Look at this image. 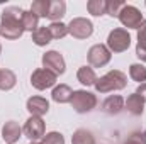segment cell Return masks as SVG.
Segmentation results:
<instances>
[{
	"label": "cell",
	"instance_id": "cell-1",
	"mask_svg": "<svg viewBox=\"0 0 146 144\" xmlns=\"http://www.w3.org/2000/svg\"><path fill=\"white\" fill-rule=\"evenodd\" d=\"M22 14L24 10L21 7H7L2 12V20H0V36L5 39H19L24 34V26H22Z\"/></svg>",
	"mask_w": 146,
	"mask_h": 144
},
{
	"label": "cell",
	"instance_id": "cell-2",
	"mask_svg": "<svg viewBox=\"0 0 146 144\" xmlns=\"http://www.w3.org/2000/svg\"><path fill=\"white\" fill-rule=\"evenodd\" d=\"M126 85H127V76L119 70H112V71L106 73L104 76L97 78L94 87L99 93H109V92H114V90L126 88Z\"/></svg>",
	"mask_w": 146,
	"mask_h": 144
},
{
	"label": "cell",
	"instance_id": "cell-3",
	"mask_svg": "<svg viewBox=\"0 0 146 144\" xmlns=\"http://www.w3.org/2000/svg\"><path fill=\"white\" fill-rule=\"evenodd\" d=\"M70 104L75 108V112L87 114V112H92L94 108L97 107V97L94 93L87 92V90H75Z\"/></svg>",
	"mask_w": 146,
	"mask_h": 144
},
{
	"label": "cell",
	"instance_id": "cell-4",
	"mask_svg": "<svg viewBox=\"0 0 146 144\" xmlns=\"http://www.w3.org/2000/svg\"><path fill=\"white\" fill-rule=\"evenodd\" d=\"M129 46H131V36L126 29L117 27V29L109 32L107 48H109L110 53H124V51L129 49Z\"/></svg>",
	"mask_w": 146,
	"mask_h": 144
},
{
	"label": "cell",
	"instance_id": "cell-5",
	"mask_svg": "<svg viewBox=\"0 0 146 144\" xmlns=\"http://www.w3.org/2000/svg\"><path fill=\"white\" fill-rule=\"evenodd\" d=\"M117 17L121 20V24L127 29H138L139 24L143 22V15H141L139 9H136L134 5H127V3L122 7V10L119 12Z\"/></svg>",
	"mask_w": 146,
	"mask_h": 144
},
{
	"label": "cell",
	"instance_id": "cell-6",
	"mask_svg": "<svg viewBox=\"0 0 146 144\" xmlns=\"http://www.w3.org/2000/svg\"><path fill=\"white\" fill-rule=\"evenodd\" d=\"M87 58H88L90 66H94V68H102V66H106L110 61L112 53L109 51L107 46H104V44H95V46H92V48L88 49Z\"/></svg>",
	"mask_w": 146,
	"mask_h": 144
},
{
	"label": "cell",
	"instance_id": "cell-7",
	"mask_svg": "<svg viewBox=\"0 0 146 144\" xmlns=\"http://www.w3.org/2000/svg\"><path fill=\"white\" fill-rule=\"evenodd\" d=\"M58 76L53 71L46 70V68H37L36 71L31 75V83L36 90H48L51 87L56 85Z\"/></svg>",
	"mask_w": 146,
	"mask_h": 144
},
{
	"label": "cell",
	"instance_id": "cell-8",
	"mask_svg": "<svg viewBox=\"0 0 146 144\" xmlns=\"http://www.w3.org/2000/svg\"><path fill=\"white\" fill-rule=\"evenodd\" d=\"M94 32V24L85 17H75L68 24V34H72L76 39H87Z\"/></svg>",
	"mask_w": 146,
	"mask_h": 144
},
{
	"label": "cell",
	"instance_id": "cell-9",
	"mask_svg": "<svg viewBox=\"0 0 146 144\" xmlns=\"http://www.w3.org/2000/svg\"><path fill=\"white\" fill-rule=\"evenodd\" d=\"M42 66L49 71H53L56 76L58 75H63L66 70V65H65V58L61 56V53L58 51H48L42 54Z\"/></svg>",
	"mask_w": 146,
	"mask_h": 144
},
{
	"label": "cell",
	"instance_id": "cell-10",
	"mask_svg": "<svg viewBox=\"0 0 146 144\" xmlns=\"http://www.w3.org/2000/svg\"><path fill=\"white\" fill-rule=\"evenodd\" d=\"M44 127H46V126H44V120H42L41 117L31 115V117L27 119V122L24 124L22 132H24V136L29 137L31 141H37V139L44 137Z\"/></svg>",
	"mask_w": 146,
	"mask_h": 144
},
{
	"label": "cell",
	"instance_id": "cell-11",
	"mask_svg": "<svg viewBox=\"0 0 146 144\" xmlns=\"http://www.w3.org/2000/svg\"><path fill=\"white\" fill-rule=\"evenodd\" d=\"M21 136H22V129H21V126H19L15 120L5 122V126H3V129H2V137H3L5 143L7 144H15L21 139Z\"/></svg>",
	"mask_w": 146,
	"mask_h": 144
},
{
	"label": "cell",
	"instance_id": "cell-12",
	"mask_svg": "<svg viewBox=\"0 0 146 144\" xmlns=\"http://www.w3.org/2000/svg\"><path fill=\"white\" fill-rule=\"evenodd\" d=\"M26 107H27V110H29L31 115L41 117V115L48 114V110H49V102H48L46 98H42V97H31V98L27 100Z\"/></svg>",
	"mask_w": 146,
	"mask_h": 144
},
{
	"label": "cell",
	"instance_id": "cell-13",
	"mask_svg": "<svg viewBox=\"0 0 146 144\" xmlns=\"http://www.w3.org/2000/svg\"><path fill=\"white\" fill-rule=\"evenodd\" d=\"M122 108H124V98L121 95H110L102 104V110L109 115H117Z\"/></svg>",
	"mask_w": 146,
	"mask_h": 144
},
{
	"label": "cell",
	"instance_id": "cell-14",
	"mask_svg": "<svg viewBox=\"0 0 146 144\" xmlns=\"http://www.w3.org/2000/svg\"><path fill=\"white\" fill-rule=\"evenodd\" d=\"M66 14V3L63 0H53L49 3V12H48V19L53 22H61V17Z\"/></svg>",
	"mask_w": 146,
	"mask_h": 144
},
{
	"label": "cell",
	"instance_id": "cell-15",
	"mask_svg": "<svg viewBox=\"0 0 146 144\" xmlns=\"http://www.w3.org/2000/svg\"><path fill=\"white\" fill-rule=\"evenodd\" d=\"M136 56L146 61V20H143L138 27V46H136Z\"/></svg>",
	"mask_w": 146,
	"mask_h": 144
},
{
	"label": "cell",
	"instance_id": "cell-16",
	"mask_svg": "<svg viewBox=\"0 0 146 144\" xmlns=\"http://www.w3.org/2000/svg\"><path fill=\"white\" fill-rule=\"evenodd\" d=\"M126 108H127L133 115H141L143 110H145V100L134 92V93H131V95L127 97V100H126Z\"/></svg>",
	"mask_w": 146,
	"mask_h": 144
},
{
	"label": "cell",
	"instance_id": "cell-17",
	"mask_svg": "<svg viewBox=\"0 0 146 144\" xmlns=\"http://www.w3.org/2000/svg\"><path fill=\"white\" fill-rule=\"evenodd\" d=\"M51 97H53V100L58 102V104H66V102L72 100L73 90L68 87V85H58V87H54Z\"/></svg>",
	"mask_w": 146,
	"mask_h": 144
},
{
	"label": "cell",
	"instance_id": "cell-18",
	"mask_svg": "<svg viewBox=\"0 0 146 144\" xmlns=\"http://www.w3.org/2000/svg\"><path fill=\"white\" fill-rule=\"evenodd\" d=\"M76 78H78V81H80L82 85H85V87H92V85H95V81H97V75H95V71H94L92 66H82V68L76 71Z\"/></svg>",
	"mask_w": 146,
	"mask_h": 144
},
{
	"label": "cell",
	"instance_id": "cell-19",
	"mask_svg": "<svg viewBox=\"0 0 146 144\" xmlns=\"http://www.w3.org/2000/svg\"><path fill=\"white\" fill-rule=\"evenodd\" d=\"M17 83V76L15 73L10 70H0V90L2 92H9L15 87Z\"/></svg>",
	"mask_w": 146,
	"mask_h": 144
},
{
	"label": "cell",
	"instance_id": "cell-20",
	"mask_svg": "<svg viewBox=\"0 0 146 144\" xmlns=\"http://www.w3.org/2000/svg\"><path fill=\"white\" fill-rule=\"evenodd\" d=\"M87 10L88 14L100 17L104 14H107V0H88L87 2Z\"/></svg>",
	"mask_w": 146,
	"mask_h": 144
},
{
	"label": "cell",
	"instance_id": "cell-21",
	"mask_svg": "<svg viewBox=\"0 0 146 144\" xmlns=\"http://www.w3.org/2000/svg\"><path fill=\"white\" fill-rule=\"evenodd\" d=\"M72 144H95V137L90 131L87 129H78L75 131L72 137Z\"/></svg>",
	"mask_w": 146,
	"mask_h": 144
},
{
	"label": "cell",
	"instance_id": "cell-22",
	"mask_svg": "<svg viewBox=\"0 0 146 144\" xmlns=\"http://www.w3.org/2000/svg\"><path fill=\"white\" fill-rule=\"evenodd\" d=\"M39 24V17L34 15L31 10H24L22 14V26H24V31H29V32H34Z\"/></svg>",
	"mask_w": 146,
	"mask_h": 144
},
{
	"label": "cell",
	"instance_id": "cell-23",
	"mask_svg": "<svg viewBox=\"0 0 146 144\" xmlns=\"http://www.w3.org/2000/svg\"><path fill=\"white\" fill-rule=\"evenodd\" d=\"M51 34H49V31H48V27H37L36 31L33 32V42L36 44V46H46V44H49L51 42Z\"/></svg>",
	"mask_w": 146,
	"mask_h": 144
},
{
	"label": "cell",
	"instance_id": "cell-24",
	"mask_svg": "<svg viewBox=\"0 0 146 144\" xmlns=\"http://www.w3.org/2000/svg\"><path fill=\"white\" fill-rule=\"evenodd\" d=\"M129 76L134 81H138L139 85L141 83H146V68L143 65H139V63H134V65L129 66Z\"/></svg>",
	"mask_w": 146,
	"mask_h": 144
},
{
	"label": "cell",
	"instance_id": "cell-25",
	"mask_svg": "<svg viewBox=\"0 0 146 144\" xmlns=\"http://www.w3.org/2000/svg\"><path fill=\"white\" fill-rule=\"evenodd\" d=\"M48 31H49L53 39H61V37H65L68 34V26L63 24V22H51L48 26Z\"/></svg>",
	"mask_w": 146,
	"mask_h": 144
},
{
	"label": "cell",
	"instance_id": "cell-26",
	"mask_svg": "<svg viewBox=\"0 0 146 144\" xmlns=\"http://www.w3.org/2000/svg\"><path fill=\"white\" fill-rule=\"evenodd\" d=\"M49 0H34L31 5V12L37 17H48L49 12Z\"/></svg>",
	"mask_w": 146,
	"mask_h": 144
},
{
	"label": "cell",
	"instance_id": "cell-27",
	"mask_svg": "<svg viewBox=\"0 0 146 144\" xmlns=\"http://www.w3.org/2000/svg\"><path fill=\"white\" fill-rule=\"evenodd\" d=\"M42 144H65V137H63V134L53 131V132L44 134V137H42Z\"/></svg>",
	"mask_w": 146,
	"mask_h": 144
},
{
	"label": "cell",
	"instance_id": "cell-28",
	"mask_svg": "<svg viewBox=\"0 0 146 144\" xmlns=\"http://www.w3.org/2000/svg\"><path fill=\"white\" fill-rule=\"evenodd\" d=\"M124 5L126 3L121 2V0H107V14H109L110 17H117Z\"/></svg>",
	"mask_w": 146,
	"mask_h": 144
},
{
	"label": "cell",
	"instance_id": "cell-29",
	"mask_svg": "<svg viewBox=\"0 0 146 144\" xmlns=\"http://www.w3.org/2000/svg\"><path fill=\"white\" fill-rule=\"evenodd\" d=\"M122 144H146V134L145 132H131Z\"/></svg>",
	"mask_w": 146,
	"mask_h": 144
},
{
	"label": "cell",
	"instance_id": "cell-30",
	"mask_svg": "<svg viewBox=\"0 0 146 144\" xmlns=\"http://www.w3.org/2000/svg\"><path fill=\"white\" fill-rule=\"evenodd\" d=\"M136 93H138V95H139V97H141V98H143V100L146 102V83H141V85L138 87Z\"/></svg>",
	"mask_w": 146,
	"mask_h": 144
},
{
	"label": "cell",
	"instance_id": "cell-31",
	"mask_svg": "<svg viewBox=\"0 0 146 144\" xmlns=\"http://www.w3.org/2000/svg\"><path fill=\"white\" fill-rule=\"evenodd\" d=\"M29 144H42V143H37V141H33V143H29Z\"/></svg>",
	"mask_w": 146,
	"mask_h": 144
},
{
	"label": "cell",
	"instance_id": "cell-32",
	"mask_svg": "<svg viewBox=\"0 0 146 144\" xmlns=\"http://www.w3.org/2000/svg\"><path fill=\"white\" fill-rule=\"evenodd\" d=\"M0 53H2V46H0Z\"/></svg>",
	"mask_w": 146,
	"mask_h": 144
},
{
	"label": "cell",
	"instance_id": "cell-33",
	"mask_svg": "<svg viewBox=\"0 0 146 144\" xmlns=\"http://www.w3.org/2000/svg\"><path fill=\"white\" fill-rule=\"evenodd\" d=\"M145 5H146V2H145Z\"/></svg>",
	"mask_w": 146,
	"mask_h": 144
}]
</instances>
